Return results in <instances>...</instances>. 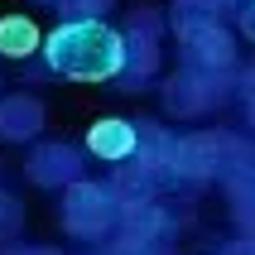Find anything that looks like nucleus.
Masks as SVG:
<instances>
[{
	"label": "nucleus",
	"mask_w": 255,
	"mask_h": 255,
	"mask_svg": "<svg viewBox=\"0 0 255 255\" xmlns=\"http://www.w3.org/2000/svg\"><path fill=\"white\" fill-rule=\"evenodd\" d=\"M173 169L188 173V178H207V173L217 169V144L207 140V135H188V140H178V149H173Z\"/></svg>",
	"instance_id": "nucleus-8"
},
{
	"label": "nucleus",
	"mask_w": 255,
	"mask_h": 255,
	"mask_svg": "<svg viewBox=\"0 0 255 255\" xmlns=\"http://www.w3.org/2000/svg\"><path fill=\"white\" fill-rule=\"evenodd\" d=\"M178 34H183V43H188V53H193V58H207L202 68H227L231 58H236L231 39L217 24H183Z\"/></svg>",
	"instance_id": "nucleus-4"
},
{
	"label": "nucleus",
	"mask_w": 255,
	"mask_h": 255,
	"mask_svg": "<svg viewBox=\"0 0 255 255\" xmlns=\"http://www.w3.org/2000/svg\"><path fill=\"white\" fill-rule=\"evenodd\" d=\"M43 48V34L29 14H5L0 19V53L5 58H29Z\"/></svg>",
	"instance_id": "nucleus-6"
},
{
	"label": "nucleus",
	"mask_w": 255,
	"mask_h": 255,
	"mask_svg": "<svg viewBox=\"0 0 255 255\" xmlns=\"http://www.w3.org/2000/svg\"><path fill=\"white\" fill-rule=\"evenodd\" d=\"M68 5V19H101L116 0H63Z\"/></svg>",
	"instance_id": "nucleus-10"
},
{
	"label": "nucleus",
	"mask_w": 255,
	"mask_h": 255,
	"mask_svg": "<svg viewBox=\"0 0 255 255\" xmlns=\"http://www.w3.org/2000/svg\"><path fill=\"white\" fill-rule=\"evenodd\" d=\"M29 178L34 183H77V154L63 144H43L29 159Z\"/></svg>",
	"instance_id": "nucleus-5"
},
{
	"label": "nucleus",
	"mask_w": 255,
	"mask_h": 255,
	"mask_svg": "<svg viewBox=\"0 0 255 255\" xmlns=\"http://www.w3.org/2000/svg\"><path fill=\"white\" fill-rule=\"evenodd\" d=\"M111 193H121L126 202L144 198V193H149V173H116V188H111Z\"/></svg>",
	"instance_id": "nucleus-9"
},
{
	"label": "nucleus",
	"mask_w": 255,
	"mask_h": 255,
	"mask_svg": "<svg viewBox=\"0 0 255 255\" xmlns=\"http://www.w3.org/2000/svg\"><path fill=\"white\" fill-rule=\"evenodd\" d=\"M63 217H68V231L72 236H106L116 222V202H111V188H97V183H77L68 188V202H63Z\"/></svg>",
	"instance_id": "nucleus-2"
},
{
	"label": "nucleus",
	"mask_w": 255,
	"mask_h": 255,
	"mask_svg": "<svg viewBox=\"0 0 255 255\" xmlns=\"http://www.w3.org/2000/svg\"><path fill=\"white\" fill-rule=\"evenodd\" d=\"M87 149H92V159L121 164V159L140 154V130L130 126V121H121V116H106V121H97V126L87 130Z\"/></svg>",
	"instance_id": "nucleus-3"
},
{
	"label": "nucleus",
	"mask_w": 255,
	"mask_h": 255,
	"mask_svg": "<svg viewBox=\"0 0 255 255\" xmlns=\"http://www.w3.org/2000/svg\"><path fill=\"white\" fill-rule=\"evenodd\" d=\"M43 58H48V72L68 82H111L126 68L130 43L101 19H63L43 39Z\"/></svg>",
	"instance_id": "nucleus-1"
},
{
	"label": "nucleus",
	"mask_w": 255,
	"mask_h": 255,
	"mask_svg": "<svg viewBox=\"0 0 255 255\" xmlns=\"http://www.w3.org/2000/svg\"><path fill=\"white\" fill-rule=\"evenodd\" d=\"M251 121H255V116H251Z\"/></svg>",
	"instance_id": "nucleus-12"
},
{
	"label": "nucleus",
	"mask_w": 255,
	"mask_h": 255,
	"mask_svg": "<svg viewBox=\"0 0 255 255\" xmlns=\"http://www.w3.org/2000/svg\"><path fill=\"white\" fill-rule=\"evenodd\" d=\"M241 24H246V34H251V39H255V10H251V14H246Z\"/></svg>",
	"instance_id": "nucleus-11"
},
{
	"label": "nucleus",
	"mask_w": 255,
	"mask_h": 255,
	"mask_svg": "<svg viewBox=\"0 0 255 255\" xmlns=\"http://www.w3.org/2000/svg\"><path fill=\"white\" fill-rule=\"evenodd\" d=\"M39 126H43L39 101H29V97L0 101V135L5 140H29V135H39Z\"/></svg>",
	"instance_id": "nucleus-7"
}]
</instances>
